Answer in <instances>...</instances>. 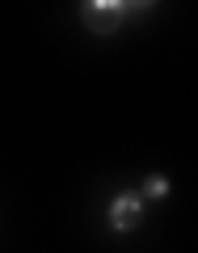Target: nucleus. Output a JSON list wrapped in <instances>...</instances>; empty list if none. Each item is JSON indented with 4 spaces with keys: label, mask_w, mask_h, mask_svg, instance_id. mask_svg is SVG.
I'll use <instances>...</instances> for the list:
<instances>
[{
    "label": "nucleus",
    "mask_w": 198,
    "mask_h": 253,
    "mask_svg": "<svg viewBox=\"0 0 198 253\" xmlns=\"http://www.w3.org/2000/svg\"><path fill=\"white\" fill-rule=\"evenodd\" d=\"M139 219H144V199L135 190L114 194V203H110V228L114 232H131V228H139Z\"/></svg>",
    "instance_id": "obj_2"
},
{
    "label": "nucleus",
    "mask_w": 198,
    "mask_h": 253,
    "mask_svg": "<svg viewBox=\"0 0 198 253\" xmlns=\"http://www.w3.org/2000/svg\"><path fill=\"white\" fill-rule=\"evenodd\" d=\"M131 9H139V4H118V0H93V4H84L80 17L89 30H97V34H106V30H114L118 21L126 17Z\"/></svg>",
    "instance_id": "obj_1"
},
{
    "label": "nucleus",
    "mask_w": 198,
    "mask_h": 253,
    "mask_svg": "<svg viewBox=\"0 0 198 253\" xmlns=\"http://www.w3.org/2000/svg\"><path fill=\"white\" fill-rule=\"evenodd\" d=\"M144 194L148 199H164V194H169V177H164V173H152V177L144 181Z\"/></svg>",
    "instance_id": "obj_3"
}]
</instances>
